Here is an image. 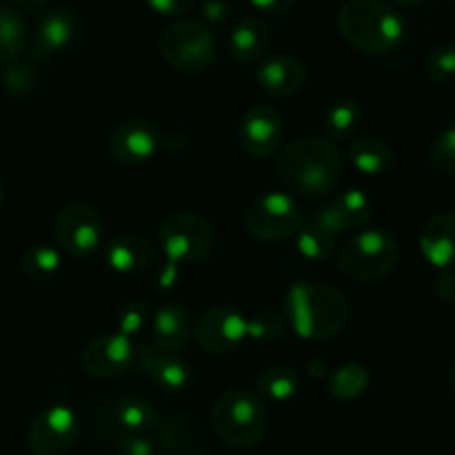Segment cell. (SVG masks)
<instances>
[{
    "label": "cell",
    "mask_w": 455,
    "mask_h": 455,
    "mask_svg": "<svg viewBox=\"0 0 455 455\" xmlns=\"http://www.w3.org/2000/svg\"><path fill=\"white\" fill-rule=\"evenodd\" d=\"M284 333V324L280 320V315L271 314V311H262V314L253 315V318L247 320V338L256 342H269L280 340Z\"/></svg>",
    "instance_id": "cell-34"
},
{
    "label": "cell",
    "mask_w": 455,
    "mask_h": 455,
    "mask_svg": "<svg viewBox=\"0 0 455 455\" xmlns=\"http://www.w3.org/2000/svg\"><path fill=\"white\" fill-rule=\"evenodd\" d=\"M369 371L363 364H342L329 376V394L336 400H355L369 389Z\"/></svg>",
    "instance_id": "cell-28"
},
{
    "label": "cell",
    "mask_w": 455,
    "mask_h": 455,
    "mask_svg": "<svg viewBox=\"0 0 455 455\" xmlns=\"http://www.w3.org/2000/svg\"><path fill=\"white\" fill-rule=\"evenodd\" d=\"M256 80L262 92L269 96L287 98L305 87L307 71L298 58L289 56V53H274L258 67Z\"/></svg>",
    "instance_id": "cell-17"
},
{
    "label": "cell",
    "mask_w": 455,
    "mask_h": 455,
    "mask_svg": "<svg viewBox=\"0 0 455 455\" xmlns=\"http://www.w3.org/2000/svg\"><path fill=\"white\" fill-rule=\"evenodd\" d=\"M56 243L76 258H89L100 251L105 240V220L87 203L65 204L53 222Z\"/></svg>",
    "instance_id": "cell-9"
},
{
    "label": "cell",
    "mask_w": 455,
    "mask_h": 455,
    "mask_svg": "<svg viewBox=\"0 0 455 455\" xmlns=\"http://www.w3.org/2000/svg\"><path fill=\"white\" fill-rule=\"evenodd\" d=\"M3 198H4V194H3V187H0V204H3Z\"/></svg>",
    "instance_id": "cell-44"
},
{
    "label": "cell",
    "mask_w": 455,
    "mask_h": 455,
    "mask_svg": "<svg viewBox=\"0 0 455 455\" xmlns=\"http://www.w3.org/2000/svg\"><path fill=\"white\" fill-rule=\"evenodd\" d=\"M302 225V209L291 194L267 191L249 204L244 213V229L260 243H278L298 234Z\"/></svg>",
    "instance_id": "cell-8"
},
{
    "label": "cell",
    "mask_w": 455,
    "mask_h": 455,
    "mask_svg": "<svg viewBox=\"0 0 455 455\" xmlns=\"http://www.w3.org/2000/svg\"><path fill=\"white\" fill-rule=\"evenodd\" d=\"M114 422L123 435L142 434L156 429L160 425V416L147 400L142 398H123L114 407Z\"/></svg>",
    "instance_id": "cell-24"
},
{
    "label": "cell",
    "mask_w": 455,
    "mask_h": 455,
    "mask_svg": "<svg viewBox=\"0 0 455 455\" xmlns=\"http://www.w3.org/2000/svg\"><path fill=\"white\" fill-rule=\"evenodd\" d=\"M116 451L118 455H156V444L142 434H127L118 438Z\"/></svg>",
    "instance_id": "cell-36"
},
{
    "label": "cell",
    "mask_w": 455,
    "mask_h": 455,
    "mask_svg": "<svg viewBox=\"0 0 455 455\" xmlns=\"http://www.w3.org/2000/svg\"><path fill=\"white\" fill-rule=\"evenodd\" d=\"M145 3L151 12L160 13V16L178 18L189 13L191 7L196 4V0H145Z\"/></svg>",
    "instance_id": "cell-37"
},
{
    "label": "cell",
    "mask_w": 455,
    "mask_h": 455,
    "mask_svg": "<svg viewBox=\"0 0 455 455\" xmlns=\"http://www.w3.org/2000/svg\"><path fill=\"white\" fill-rule=\"evenodd\" d=\"M349 160L364 176H382V173L394 167L395 154L389 142H385L382 138L369 136L351 142Z\"/></svg>",
    "instance_id": "cell-23"
},
{
    "label": "cell",
    "mask_w": 455,
    "mask_h": 455,
    "mask_svg": "<svg viewBox=\"0 0 455 455\" xmlns=\"http://www.w3.org/2000/svg\"><path fill=\"white\" fill-rule=\"evenodd\" d=\"M278 173L289 194L315 198L329 194L340 182L345 158L331 138L302 136L280 151Z\"/></svg>",
    "instance_id": "cell-1"
},
{
    "label": "cell",
    "mask_w": 455,
    "mask_h": 455,
    "mask_svg": "<svg viewBox=\"0 0 455 455\" xmlns=\"http://www.w3.org/2000/svg\"><path fill=\"white\" fill-rule=\"evenodd\" d=\"M154 244L136 234L118 235L105 249V262L118 274H140L154 265Z\"/></svg>",
    "instance_id": "cell-22"
},
{
    "label": "cell",
    "mask_w": 455,
    "mask_h": 455,
    "mask_svg": "<svg viewBox=\"0 0 455 455\" xmlns=\"http://www.w3.org/2000/svg\"><path fill=\"white\" fill-rule=\"evenodd\" d=\"M420 253L435 269L455 265V213L444 212L427 220L420 231Z\"/></svg>",
    "instance_id": "cell-20"
},
{
    "label": "cell",
    "mask_w": 455,
    "mask_h": 455,
    "mask_svg": "<svg viewBox=\"0 0 455 455\" xmlns=\"http://www.w3.org/2000/svg\"><path fill=\"white\" fill-rule=\"evenodd\" d=\"M160 147V132L145 118H133L118 124L111 133L109 151L120 164H142L156 156Z\"/></svg>",
    "instance_id": "cell-14"
},
{
    "label": "cell",
    "mask_w": 455,
    "mask_h": 455,
    "mask_svg": "<svg viewBox=\"0 0 455 455\" xmlns=\"http://www.w3.org/2000/svg\"><path fill=\"white\" fill-rule=\"evenodd\" d=\"M44 3H47V0H13V4H18V7H25V9H38V7H43Z\"/></svg>",
    "instance_id": "cell-41"
},
{
    "label": "cell",
    "mask_w": 455,
    "mask_h": 455,
    "mask_svg": "<svg viewBox=\"0 0 455 455\" xmlns=\"http://www.w3.org/2000/svg\"><path fill=\"white\" fill-rule=\"evenodd\" d=\"M158 49L164 60L185 74L207 71L216 60V38L200 22H173L160 34Z\"/></svg>",
    "instance_id": "cell-7"
},
{
    "label": "cell",
    "mask_w": 455,
    "mask_h": 455,
    "mask_svg": "<svg viewBox=\"0 0 455 455\" xmlns=\"http://www.w3.org/2000/svg\"><path fill=\"white\" fill-rule=\"evenodd\" d=\"M449 380H451V389H453V394H455V363H453V367H451V373H449Z\"/></svg>",
    "instance_id": "cell-43"
},
{
    "label": "cell",
    "mask_w": 455,
    "mask_h": 455,
    "mask_svg": "<svg viewBox=\"0 0 455 455\" xmlns=\"http://www.w3.org/2000/svg\"><path fill=\"white\" fill-rule=\"evenodd\" d=\"M240 147L251 158H269L280 149L283 118L274 107L256 105L243 116L238 129Z\"/></svg>",
    "instance_id": "cell-13"
},
{
    "label": "cell",
    "mask_w": 455,
    "mask_h": 455,
    "mask_svg": "<svg viewBox=\"0 0 455 455\" xmlns=\"http://www.w3.org/2000/svg\"><path fill=\"white\" fill-rule=\"evenodd\" d=\"M427 78L435 84L455 80V43H443L427 56Z\"/></svg>",
    "instance_id": "cell-31"
},
{
    "label": "cell",
    "mask_w": 455,
    "mask_h": 455,
    "mask_svg": "<svg viewBox=\"0 0 455 455\" xmlns=\"http://www.w3.org/2000/svg\"><path fill=\"white\" fill-rule=\"evenodd\" d=\"M434 291L444 305H455V271L453 269H440L435 275Z\"/></svg>",
    "instance_id": "cell-38"
},
{
    "label": "cell",
    "mask_w": 455,
    "mask_h": 455,
    "mask_svg": "<svg viewBox=\"0 0 455 455\" xmlns=\"http://www.w3.org/2000/svg\"><path fill=\"white\" fill-rule=\"evenodd\" d=\"M394 3H398V4H407V7H411V4H420L422 0H394Z\"/></svg>",
    "instance_id": "cell-42"
},
{
    "label": "cell",
    "mask_w": 455,
    "mask_h": 455,
    "mask_svg": "<svg viewBox=\"0 0 455 455\" xmlns=\"http://www.w3.org/2000/svg\"><path fill=\"white\" fill-rule=\"evenodd\" d=\"M400 249L394 235L382 229H363L338 251V267L355 283H378L395 269Z\"/></svg>",
    "instance_id": "cell-5"
},
{
    "label": "cell",
    "mask_w": 455,
    "mask_h": 455,
    "mask_svg": "<svg viewBox=\"0 0 455 455\" xmlns=\"http://www.w3.org/2000/svg\"><path fill=\"white\" fill-rule=\"evenodd\" d=\"M314 216L331 234L340 235L347 229L367 225L373 216V204L363 189H347L340 191L331 203L323 204Z\"/></svg>",
    "instance_id": "cell-15"
},
{
    "label": "cell",
    "mask_w": 455,
    "mask_h": 455,
    "mask_svg": "<svg viewBox=\"0 0 455 455\" xmlns=\"http://www.w3.org/2000/svg\"><path fill=\"white\" fill-rule=\"evenodd\" d=\"M76 36V20L67 9H53L40 18L36 34L31 38L29 53L34 60L44 62L67 47Z\"/></svg>",
    "instance_id": "cell-18"
},
{
    "label": "cell",
    "mask_w": 455,
    "mask_h": 455,
    "mask_svg": "<svg viewBox=\"0 0 455 455\" xmlns=\"http://www.w3.org/2000/svg\"><path fill=\"white\" fill-rule=\"evenodd\" d=\"M80 435V420L67 404H53L34 418L27 431V444L36 455H65Z\"/></svg>",
    "instance_id": "cell-10"
},
{
    "label": "cell",
    "mask_w": 455,
    "mask_h": 455,
    "mask_svg": "<svg viewBox=\"0 0 455 455\" xmlns=\"http://www.w3.org/2000/svg\"><path fill=\"white\" fill-rule=\"evenodd\" d=\"M27 25L20 13L12 7L0 4V65L16 62L25 52Z\"/></svg>",
    "instance_id": "cell-25"
},
{
    "label": "cell",
    "mask_w": 455,
    "mask_h": 455,
    "mask_svg": "<svg viewBox=\"0 0 455 455\" xmlns=\"http://www.w3.org/2000/svg\"><path fill=\"white\" fill-rule=\"evenodd\" d=\"M212 422L220 440L235 449H253L267 435V409L258 394L231 389L213 404Z\"/></svg>",
    "instance_id": "cell-4"
},
{
    "label": "cell",
    "mask_w": 455,
    "mask_h": 455,
    "mask_svg": "<svg viewBox=\"0 0 455 455\" xmlns=\"http://www.w3.org/2000/svg\"><path fill=\"white\" fill-rule=\"evenodd\" d=\"M22 274L27 275L34 283H49L52 278H56V274L62 267L60 253L56 251L49 244H36V247L27 249L25 256H22Z\"/></svg>",
    "instance_id": "cell-29"
},
{
    "label": "cell",
    "mask_w": 455,
    "mask_h": 455,
    "mask_svg": "<svg viewBox=\"0 0 455 455\" xmlns=\"http://www.w3.org/2000/svg\"><path fill=\"white\" fill-rule=\"evenodd\" d=\"M338 235H333L331 231L324 229L323 225L309 218L307 222H302L300 229L296 234V244L298 251L307 258V260H327L329 256L336 249Z\"/></svg>",
    "instance_id": "cell-27"
},
{
    "label": "cell",
    "mask_w": 455,
    "mask_h": 455,
    "mask_svg": "<svg viewBox=\"0 0 455 455\" xmlns=\"http://www.w3.org/2000/svg\"><path fill=\"white\" fill-rule=\"evenodd\" d=\"M136 364V345L118 331L93 338L80 354V369L93 380H114Z\"/></svg>",
    "instance_id": "cell-11"
},
{
    "label": "cell",
    "mask_w": 455,
    "mask_h": 455,
    "mask_svg": "<svg viewBox=\"0 0 455 455\" xmlns=\"http://www.w3.org/2000/svg\"><path fill=\"white\" fill-rule=\"evenodd\" d=\"M429 163L438 172L455 176V116L447 129L435 136V140L429 147Z\"/></svg>",
    "instance_id": "cell-32"
},
{
    "label": "cell",
    "mask_w": 455,
    "mask_h": 455,
    "mask_svg": "<svg viewBox=\"0 0 455 455\" xmlns=\"http://www.w3.org/2000/svg\"><path fill=\"white\" fill-rule=\"evenodd\" d=\"M347 43L367 56H387L403 44L407 22L385 0H347L338 12Z\"/></svg>",
    "instance_id": "cell-3"
},
{
    "label": "cell",
    "mask_w": 455,
    "mask_h": 455,
    "mask_svg": "<svg viewBox=\"0 0 455 455\" xmlns=\"http://www.w3.org/2000/svg\"><path fill=\"white\" fill-rule=\"evenodd\" d=\"M149 320V309L142 300H129L127 305H123L118 314V333L132 338L138 336L142 331V327Z\"/></svg>",
    "instance_id": "cell-35"
},
{
    "label": "cell",
    "mask_w": 455,
    "mask_h": 455,
    "mask_svg": "<svg viewBox=\"0 0 455 455\" xmlns=\"http://www.w3.org/2000/svg\"><path fill=\"white\" fill-rule=\"evenodd\" d=\"M360 123H363V111L354 100H338L336 105L329 107L327 116H324V129H327V138L336 140H347L358 132Z\"/></svg>",
    "instance_id": "cell-30"
},
{
    "label": "cell",
    "mask_w": 455,
    "mask_h": 455,
    "mask_svg": "<svg viewBox=\"0 0 455 455\" xmlns=\"http://www.w3.org/2000/svg\"><path fill=\"white\" fill-rule=\"evenodd\" d=\"M3 84L13 96H27L38 87V74L34 71V67L25 65V62H9L3 71Z\"/></svg>",
    "instance_id": "cell-33"
},
{
    "label": "cell",
    "mask_w": 455,
    "mask_h": 455,
    "mask_svg": "<svg viewBox=\"0 0 455 455\" xmlns=\"http://www.w3.org/2000/svg\"><path fill=\"white\" fill-rule=\"evenodd\" d=\"M151 333H154L156 349L178 354L189 345L191 336H194L189 311L176 302L163 305L151 318Z\"/></svg>",
    "instance_id": "cell-19"
},
{
    "label": "cell",
    "mask_w": 455,
    "mask_h": 455,
    "mask_svg": "<svg viewBox=\"0 0 455 455\" xmlns=\"http://www.w3.org/2000/svg\"><path fill=\"white\" fill-rule=\"evenodd\" d=\"M160 247L173 265H194L216 251L218 234L207 218L194 212H178L160 227Z\"/></svg>",
    "instance_id": "cell-6"
},
{
    "label": "cell",
    "mask_w": 455,
    "mask_h": 455,
    "mask_svg": "<svg viewBox=\"0 0 455 455\" xmlns=\"http://www.w3.org/2000/svg\"><path fill=\"white\" fill-rule=\"evenodd\" d=\"M284 318L302 340H329L347 329L351 305L340 289L323 283H298L284 300Z\"/></svg>",
    "instance_id": "cell-2"
},
{
    "label": "cell",
    "mask_w": 455,
    "mask_h": 455,
    "mask_svg": "<svg viewBox=\"0 0 455 455\" xmlns=\"http://www.w3.org/2000/svg\"><path fill=\"white\" fill-rule=\"evenodd\" d=\"M271 47V27L262 18L247 16L231 29L229 53L235 62H258Z\"/></svg>",
    "instance_id": "cell-21"
},
{
    "label": "cell",
    "mask_w": 455,
    "mask_h": 455,
    "mask_svg": "<svg viewBox=\"0 0 455 455\" xmlns=\"http://www.w3.org/2000/svg\"><path fill=\"white\" fill-rule=\"evenodd\" d=\"M249 4L262 13H283L291 9L296 0H249Z\"/></svg>",
    "instance_id": "cell-40"
},
{
    "label": "cell",
    "mask_w": 455,
    "mask_h": 455,
    "mask_svg": "<svg viewBox=\"0 0 455 455\" xmlns=\"http://www.w3.org/2000/svg\"><path fill=\"white\" fill-rule=\"evenodd\" d=\"M231 9L227 0H207L203 4V18L209 25H222L229 18Z\"/></svg>",
    "instance_id": "cell-39"
},
{
    "label": "cell",
    "mask_w": 455,
    "mask_h": 455,
    "mask_svg": "<svg viewBox=\"0 0 455 455\" xmlns=\"http://www.w3.org/2000/svg\"><path fill=\"white\" fill-rule=\"evenodd\" d=\"M194 338L207 354H229L247 338V318L231 307H213L198 318Z\"/></svg>",
    "instance_id": "cell-12"
},
{
    "label": "cell",
    "mask_w": 455,
    "mask_h": 455,
    "mask_svg": "<svg viewBox=\"0 0 455 455\" xmlns=\"http://www.w3.org/2000/svg\"><path fill=\"white\" fill-rule=\"evenodd\" d=\"M136 363L147 378L167 394H178L191 382V369L178 354H167L156 347H136Z\"/></svg>",
    "instance_id": "cell-16"
},
{
    "label": "cell",
    "mask_w": 455,
    "mask_h": 455,
    "mask_svg": "<svg viewBox=\"0 0 455 455\" xmlns=\"http://www.w3.org/2000/svg\"><path fill=\"white\" fill-rule=\"evenodd\" d=\"M256 389L274 403H284L300 391V376L287 364H275L256 378Z\"/></svg>",
    "instance_id": "cell-26"
}]
</instances>
